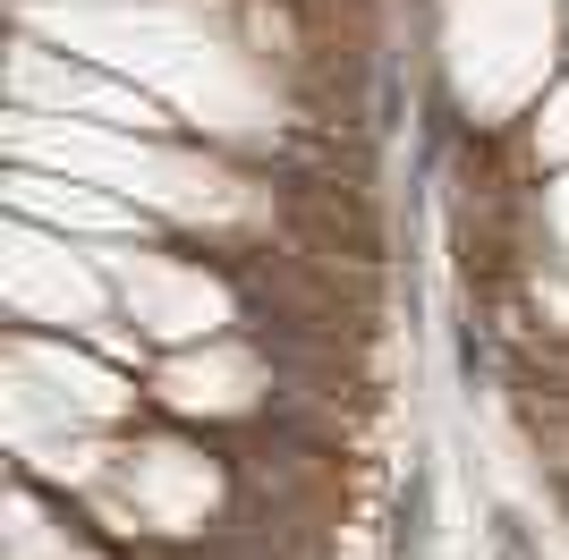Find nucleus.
Segmentation results:
<instances>
[{
  "label": "nucleus",
  "mask_w": 569,
  "mask_h": 560,
  "mask_svg": "<svg viewBox=\"0 0 569 560\" xmlns=\"http://www.w3.org/2000/svg\"><path fill=\"white\" fill-rule=\"evenodd\" d=\"M459 373H468V391L493 382V349H485V331H476V306H468V323H459Z\"/></svg>",
  "instance_id": "nucleus-3"
},
{
  "label": "nucleus",
  "mask_w": 569,
  "mask_h": 560,
  "mask_svg": "<svg viewBox=\"0 0 569 560\" xmlns=\"http://www.w3.org/2000/svg\"><path fill=\"white\" fill-rule=\"evenodd\" d=\"M493 560H545L536 552V536H527L519 510H493Z\"/></svg>",
  "instance_id": "nucleus-2"
},
{
  "label": "nucleus",
  "mask_w": 569,
  "mask_h": 560,
  "mask_svg": "<svg viewBox=\"0 0 569 560\" xmlns=\"http://www.w3.org/2000/svg\"><path fill=\"white\" fill-rule=\"evenodd\" d=\"M426 543H433V467H408V492L391 510V552L382 560H426Z\"/></svg>",
  "instance_id": "nucleus-1"
}]
</instances>
